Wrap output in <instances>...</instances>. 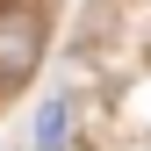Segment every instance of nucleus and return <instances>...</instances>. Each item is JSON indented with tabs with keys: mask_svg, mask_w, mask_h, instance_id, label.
<instances>
[{
	"mask_svg": "<svg viewBox=\"0 0 151 151\" xmlns=\"http://www.w3.org/2000/svg\"><path fill=\"white\" fill-rule=\"evenodd\" d=\"M65 137H72V101L50 93V101L36 108V151H65Z\"/></svg>",
	"mask_w": 151,
	"mask_h": 151,
	"instance_id": "2",
	"label": "nucleus"
},
{
	"mask_svg": "<svg viewBox=\"0 0 151 151\" xmlns=\"http://www.w3.org/2000/svg\"><path fill=\"white\" fill-rule=\"evenodd\" d=\"M43 58V29L36 14H0V86H22Z\"/></svg>",
	"mask_w": 151,
	"mask_h": 151,
	"instance_id": "1",
	"label": "nucleus"
}]
</instances>
